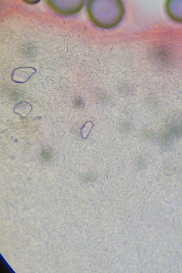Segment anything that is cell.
Wrapping results in <instances>:
<instances>
[{"instance_id": "obj_1", "label": "cell", "mask_w": 182, "mask_h": 273, "mask_svg": "<svg viewBox=\"0 0 182 273\" xmlns=\"http://www.w3.org/2000/svg\"><path fill=\"white\" fill-rule=\"evenodd\" d=\"M31 106L27 103L22 102L17 104L15 108V110L17 111V113L22 115V116H26L29 113L31 110Z\"/></svg>"}, {"instance_id": "obj_2", "label": "cell", "mask_w": 182, "mask_h": 273, "mask_svg": "<svg viewBox=\"0 0 182 273\" xmlns=\"http://www.w3.org/2000/svg\"><path fill=\"white\" fill-rule=\"evenodd\" d=\"M92 126V123L91 122H88L85 124L81 130V133L82 135L83 138H86L89 132L90 131L91 128Z\"/></svg>"}, {"instance_id": "obj_3", "label": "cell", "mask_w": 182, "mask_h": 273, "mask_svg": "<svg viewBox=\"0 0 182 273\" xmlns=\"http://www.w3.org/2000/svg\"><path fill=\"white\" fill-rule=\"evenodd\" d=\"M93 178V175L92 174H88V175H85L84 177V181L87 182L92 181Z\"/></svg>"}]
</instances>
